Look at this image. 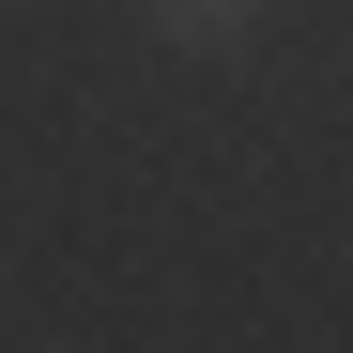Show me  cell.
Here are the masks:
<instances>
[{
    "instance_id": "6da1fadb",
    "label": "cell",
    "mask_w": 353,
    "mask_h": 353,
    "mask_svg": "<svg viewBox=\"0 0 353 353\" xmlns=\"http://www.w3.org/2000/svg\"><path fill=\"white\" fill-rule=\"evenodd\" d=\"M139 31L169 46V62H246V46L276 31V0H139Z\"/></svg>"
}]
</instances>
